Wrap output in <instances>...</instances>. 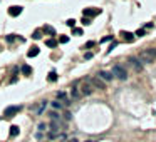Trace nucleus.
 Here are the masks:
<instances>
[{"label":"nucleus","mask_w":156,"mask_h":142,"mask_svg":"<svg viewBox=\"0 0 156 142\" xmlns=\"http://www.w3.org/2000/svg\"><path fill=\"white\" fill-rule=\"evenodd\" d=\"M129 64L133 65V69H134L136 72H141V70H143V64L139 62V59H138V57H131V59H129Z\"/></svg>","instance_id":"6"},{"label":"nucleus","mask_w":156,"mask_h":142,"mask_svg":"<svg viewBox=\"0 0 156 142\" xmlns=\"http://www.w3.org/2000/svg\"><path fill=\"white\" fill-rule=\"evenodd\" d=\"M84 59H86V60H91V59H92V52H87L84 55Z\"/></svg>","instance_id":"32"},{"label":"nucleus","mask_w":156,"mask_h":142,"mask_svg":"<svg viewBox=\"0 0 156 142\" xmlns=\"http://www.w3.org/2000/svg\"><path fill=\"white\" fill-rule=\"evenodd\" d=\"M114 47H116V42H113V44H111V47H109V49H108V54H109V52H111V50H113Z\"/></svg>","instance_id":"35"},{"label":"nucleus","mask_w":156,"mask_h":142,"mask_svg":"<svg viewBox=\"0 0 156 142\" xmlns=\"http://www.w3.org/2000/svg\"><path fill=\"white\" fill-rule=\"evenodd\" d=\"M72 32H74V35H82V29H74Z\"/></svg>","instance_id":"30"},{"label":"nucleus","mask_w":156,"mask_h":142,"mask_svg":"<svg viewBox=\"0 0 156 142\" xmlns=\"http://www.w3.org/2000/svg\"><path fill=\"white\" fill-rule=\"evenodd\" d=\"M87 82H89V84L92 85V87H96V89H101V90L106 89V82H103V80L99 79V77H92V79H87Z\"/></svg>","instance_id":"4"},{"label":"nucleus","mask_w":156,"mask_h":142,"mask_svg":"<svg viewBox=\"0 0 156 142\" xmlns=\"http://www.w3.org/2000/svg\"><path fill=\"white\" fill-rule=\"evenodd\" d=\"M45 45H47V47H57V40H54V39H47L45 40Z\"/></svg>","instance_id":"17"},{"label":"nucleus","mask_w":156,"mask_h":142,"mask_svg":"<svg viewBox=\"0 0 156 142\" xmlns=\"http://www.w3.org/2000/svg\"><path fill=\"white\" fill-rule=\"evenodd\" d=\"M109 40H113V35H106L104 39H101V42H109Z\"/></svg>","instance_id":"28"},{"label":"nucleus","mask_w":156,"mask_h":142,"mask_svg":"<svg viewBox=\"0 0 156 142\" xmlns=\"http://www.w3.org/2000/svg\"><path fill=\"white\" fill-rule=\"evenodd\" d=\"M50 119H52V120H59V114L57 112H50Z\"/></svg>","instance_id":"26"},{"label":"nucleus","mask_w":156,"mask_h":142,"mask_svg":"<svg viewBox=\"0 0 156 142\" xmlns=\"http://www.w3.org/2000/svg\"><path fill=\"white\" fill-rule=\"evenodd\" d=\"M66 25H67V27H72V29H74V25H76V20H74V19H69V20L66 22Z\"/></svg>","instance_id":"23"},{"label":"nucleus","mask_w":156,"mask_h":142,"mask_svg":"<svg viewBox=\"0 0 156 142\" xmlns=\"http://www.w3.org/2000/svg\"><path fill=\"white\" fill-rule=\"evenodd\" d=\"M45 34H50V35H56V30H54V27H50V25H44V29H42Z\"/></svg>","instance_id":"14"},{"label":"nucleus","mask_w":156,"mask_h":142,"mask_svg":"<svg viewBox=\"0 0 156 142\" xmlns=\"http://www.w3.org/2000/svg\"><path fill=\"white\" fill-rule=\"evenodd\" d=\"M111 74H113V77H118L119 80H126L128 79V72H126V69L123 65H114Z\"/></svg>","instance_id":"1"},{"label":"nucleus","mask_w":156,"mask_h":142,"mask_svg":"<svg viewBox=\"0 0 156 142\" xmlns=\"http://www.w3.org/2000/svg\"><path fill=\"white\" fill-rule=\"evenodd\" d=\"M67 142H79L77 139H74V137H72V139H67Z\"/></svg>","instance_id":"36"},{"label":"nucleus","mask_w":156,"mask_h":142,"mask_svg":"<svg viewBox=\"0 0 156 142\" xmlns=\"http://www.w3.org/2000/svg\"><path fill=\"white\" fill-rule=\"evenodd\" d=\"M39 52H40L39 47H35V45H34V47H32L29 52H27V57H37V55H39Z\"/></svg>","instance_id":"12"},{"label":"nucleus","mask_w":156,"mask_h":142,"mask_svg":"<svg viewBox=\"0 0 156 142\" xmlns=\"http://www.w3.org/2000/svg\"><path fill=\"white\" fill-rule=\"evenodd\" d=\"M79 92H81V95H91V94H92V85H91L87 80H86V82H82V84H81V90H79Z\"/></svg>","instance_id":"5"},{"label":"nucleus","mask_w":156,"mask_h":142,"mask_svg":"<svg viewBox=\"0 0 156 142\" xmlns=\"http://www.w3.org/2000/svg\"><path fill=\"white\" fill-rule=\"evenodd\" d=\"M49 139H66V134H59V132H57V134H50V132H49Z\"/></svg>","instance_id":"15"},{"label":"nucleus","mask_w":156,"mask_h":142,"mask_svg":"<svg viewBox=\"0 0 156 142\" xmlns=\"http://www.w3.org/2000/svg\"><path fill=\"white\" fill-rule=\"evenodd\" d=\"M82 24H84V25H89V24H91V19H87V17H84V19H82Z\"/></svg>","instance_id":"31"},{"label":"nucleus","mask_w":156,"mask_h":142,"mask_svg":"<svg viewBox=\"0 0 156 142\" xmlns=\"http://www.w3.org/2000/svg\"><path fill=\"white\" fill-rule=\"evenodd\" d=\"M91 47H94V42H92V40H91V42H87V44L84 45V49H91Z\"/></svg>","instance_id":"33"},{"label":"nucleus","mask_w":156,"mask_h":142,"mask_svg":"<svg viewBox=\"0 0 156 142\" xmlns=\"http://www.w3.org/2000/svg\"><path fill=\"white\" fill-rule=\"evenodd\" d=\"M87 142H91V140H87Z\"/></svg>","instance_id":"37"},{"label":"nucleus","mask_w":156,"mask_h":142,"mask_svg":"<svg viewBox=\"0 0 156 142\" xmlns=\"http://www.w3.org/2000/svg\"><path fill=\"white\" fill-rule=\"evenodd\" d=\"M45 129H47V125H45V124H39V130H40V132L45 130Z\"/></svg>","instance_id":"34"},{"label":"nucleus","mask_w":156,"mask_h":142,"mask_svg":"<svg viewBox=\"0 0 156 142\" xmlns=\"http://www.w3.org/2000/svg\"><path fill=\"white\" fill-rule=\"evenodd\" d=\"M49 80H50V82H56V80H57V72H56V70H52V72L49 74Z\"/></svg>","instance_id":"18"},{"label":"nucleus","mask_w":156,"mask_h":142,"mask_svg":"<svg viewBox=\"0 0 156 142\" xmlns=\"http://www.w3.org/2000/svg\"><path fill=\"white\" fill-rule=\"evenodd\" d=\"M64 119H66V120H71V119H72V114L69 112V111H66V112H64Z\"/></svg>","instance_id":"24"},{"label":"nucleus","mask_w":156,"mask_h":142,"mask_svg":"<svg viewBox=\"0 0 156 142\" xmlns=\"http://www.w3.org/2000/svg\"><path fill=\"white\" fill-rule=\"evenodd\" d=\"M82 13H84V17H87V19H89V17H94V15H97V13H101V10H99V8H96V10H92V8H86Z\"/></svg>","instance_id":"9"},{"label":"nucleus","mask_w":156,"mask_h":142,"mask_svg":"<svg viewBox=\"0 0 156 142\" xmlns=\"http://www.w3.org/2000/svg\"><path fill=\"white\" fill-rule=\"evenodd\" d=\"M52 107H54V109H59V111H61V109H62V104L59 102V100H54V102H52Z\"/></svg>","instance_id":"21"},{"label":"nucleus","mask_w":156,"mask_h":142,"mask_svg":"<svg viewBox=\"0 0 156 142\" xmlns=\"http://www.w3.org/2000/svg\"><path fill=\"white\" fill-rule=\"evenodd\" d=\"M97 77L103 82H109V80H113V74L111 72H106V70H101L99 74H97Z\"/></svg>","instance_id":"7"},{"label":"nucleus","mask_w":156,"mask_h":142,"mask_svg":"<svg viewBox=\"0 0 156 142\" xmlns=\"http://www.w3.org/2000/svg\"><path fill=\"white\" fill-rule=\"evenodd\" d=\"M22 74H24V75H30L32 74V67L30 65H22Z\"/></svg>","instance_id":"16"},{"label":"nucleus","mask_w":156,"mask_h":142,"mask_svg":"<svg viewBox=\"0 0 156 142\" xmlns=\"http://www.w3.org/2000/svg\"><path fill=\"white\" fill-rule=\"evenodd\" d=\"M45 107H47V100H40L39 104H35V105H32L30 107V111L35 114V115H40L44 111H45Z\"/></svg>","instance_id":"3"},{"label":"nucleus","mask_w":156,"mask_h":142,"mask_svg":"<svg viewBox=\"0 0 156 142\" xmlns=\"http://www.w3.org/2000/svg\"><path fill=\"white\" fill-rule=\"evenodd\" d=\"M143 52L148 55L149 59H153V60H156V47H151V49H146V50H143Z\"/></svg>","instance_id":"11"},{"label":"nucleus","mask_w":156,"mask_h":142,"mask_svg":"<svg viewBox=\"0 0 156 142\" xmlns=\"http://www.w3.org/2000/svg\"><path fill=\"white\" fill-rule=\"evenodd\" d=\"M59 42H61V44H67L69 42V37H67V35H62V37L59 39Z\"/></svg>","instance_id":"25"},{"label":"nucleus","mask_w":156,"mask_h":142,"mask_svg":"<svg viewBox=\"0 0 156 142\" xmlns=\"http://www.w3.org/2000/svg\"><path fill=\"white\" fill-rule=\"evenodd\" d=\"M57 99H61V100H66V99H67L66 92H62V90H59V92H57Z\"/></svg>","instance_id":"19"},{"label":"nucleus","mask_w":156,"mask_h":142,"mask_svg":"<svg viewBox=\"0 0 156 142\" xmlns=\"http://www.w3.org/2000/svg\"><path fill=\"white\" fill-rule=\"evenodd\" d=\"M123 35H124V40H126V42H131V40H133V34H128V32H124Z\"/></svg>","instance_id":"22"},{"label":"nucleus","mask_w":156,"mask_h":142,"mask_svg":"<svg viewBox=\"0 0 156 142\" xmlns=\"http://www.w3.org/2000/svg\"><path fill=\"white\" fill-rule=\"evenodd\" d=\"M20 13H22V7H20V5H19V7L13 5V7L8 8V15H10V17H19Z\"/></svg>","instance_id":"8"},{"label":"nucleus","mask_w":156,"mask_h":142,"mask_svg":"<svg viewBox=\"0 0 156 142\" xmlns=\"http://www.w3.org/2000/svg\"><path fill=\"white\" fill-rule=\"evenodd\" d=\"M32 37H34L35 40H39V39H42V34H40V30H35L34 34H32Z\"/></svg>","instance_id":"20"},{"label":"nucleus","mask_w":156,"mask_h":142,"mask_svg":"<svg viewBox=\"0 0 156 142\" xmlns=\"http://www.w3.org/2000/svg\"><path fill=\"white\" fill-rule=\"evenodd\" d=\"M20 111H22V105H8V107L5 109V112H3V117L12 119V117H15Z\"/></svg>","instance_id":"2"},{"label":"nucleus","mask_w":156,"mask_h":142,"mask_svg":"<svg viewBox=\"0 0 156 142\" xmlns=\"http://www.w3.org/2000/svg\"><path fill=\"white\" fill-rule=\"evenodd\" d=\"M19 132H20L19 125H10V137H17V135H19Z\"/></svg>","instance_id":"13"},{"label":"nucleus","mask_w":156,"mask_h":142,"mask_svg":"<svg viewBox=\"0 0 156 142\" xmlns=\"http://www.w3.org/2000/svg\"><path fill=\"white\" fill-rule=\"evenodd\" d=\"M81 97H82V95H81V92H79V89L74 85V87L71 89V99H72V100H77V99H81Z\"/></svg>","instance_id":"10"},{"label":"nucleus","mask_w":156,"mask_h":142,"mask_svg":"<svg viewBox=\"0 0 156 142\" xmlns=\"http://www.w3.org/2000/svg\"><path fill=\"white\" fill-rule=\"evenodd\" d=\"M13 40H15V35H13V34L7 35V42H13Z\"/></svg>","instance_id":"29"},{"label":"nucleus","mask_w":156,"mask_h":142,"mask_svg":"<svg viewBox=\"0 0 156 142\" xmlns=\"http://www.w3.org/2000/svg\"><path fill=\"white\" fill-rule=\"evenodd\" d=\"M134 35H138V37H143V35H144V29H139Z\"/></svg>","instance_id":"27"}]
</instances>
